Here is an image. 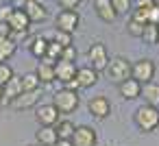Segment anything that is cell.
I'll return each instance as SVG.
<instances>
[{
	"instance_id": "obj_1",
	"label": "cell",
	"mask_w": 159,
	"mask_h": 146,
	"mask_svg": "<svg viewBox=\"0 0 159 146\" xmlns=\"http://www.w3.org/2000/svg\"><path fill=\"white\" fill-rule=\"evenodd\" d=\"M133 120H135V126H137L142 133H152V131H157V126H159V107L142 105V107L135 109Z\"/></svg>"
},
{
	"instance_id": "obj_2",
	"label": "cell",
	"mask_w": 159,
	"mask_h": 146,
	"mask_svg": "<svg viewBox=\"0 0 159 146\" xmlns=\"http://www.w3.org/2000/svg\"><path fill=\"white\" fill-rule=\"evenodd\" d=\"M105 72H107L109 81L122 83V81L131 79V61L126 57H111L109 63H107V68H105Z\"/></svg>"
},
{
	"instance_id": "obj_3",
	"label": "cell",
	"mask_w": 159,
	"mask_h": 146,
	"mask_svg": "<svg viewBox=\"0 0 159 146\" xmlns=\"http://www.w3.org/2000/svg\"><path fill=\"white\" fill-rule=\"evenodd\" d=\"M79 103H81L79 94L72 92V89H66V87L59 89V92H55V96H52V105L57 107L59 113H72V111H76Z\"/></svg>"
},
{
	"instance_id": "obj_4",
	"label": "cell",
	"mask_w": 159,
	"mask_h": 146,
	"mask_svg": "<svg viewBox=\"0 0 159 146\" xmlns=\"http://www.w3.org/2000/svg\"><path fill=\"white\" fill-rule=\"evenodd\" d=\"M131 79H135L137 83H150L155 79V63L150 59H137L135 63H131Z\"/></svg>"
},
{
	"instance_id": "obj_5",
	"label": "cell",
	"mask_w": 159,
	"mask_h": 146,
	"mask_svg": "<svg viewBox=\"0 0 159 146\" xmlns=\"http://www.w3.org/2000/svg\"><path fill=\"white\" fill-rule=\"evenodd\" d=\"M87 61H89V68H94L96 72H102L109 63V55H107V48L102 42H96L89 46L87 50Z\"/></svg>"
},
{
	"instance_id": "obj_6",
	"label": "cell",
	"mask_w": 159,
	"mask_h": 146,
	"mask_svg": "<svg viewBox=\"0 0 159 146\" xmlns=\"http://www.w3.org/2000/svg\"><path fill=\"white\" fill-rule=\"evenodd\" d=\"M42 100V89H33V92H22L18 98H13L9 103V107L13 111H26V109H33L37 107Z\"/></svg>"
},
{
	"instance_id": "obj_7",
	"label": "cell",
	"mask_w": 159,
	"mask_h": 146,
	"mask_svg": "<svg viewBox=\"0 0 159 146\" xmlns=\"http://www.w3.org/2000/svg\"><path fill=\"white\" fill-rule=\"evenodd\" d=\"M79 22H81V16L76 13V9H61L57 13V29L59 31L74 35V31L79 29Z\"/></svg>"
},
{
	"instance_id": "obj_8",
	"label": "cell",
	"mask_w": 159,
	"mask_h": 146,
	"mask_svg": "<svg viewBox=\"0 0 159 146\" xmlns=\"http://www.w3.org/2000/svg\"><path fill=\"white\" fill-rule=\"evenodd\" d=\"M70 139H72L74 146H96L98 135H96V129H92L87 124H81V126L74 129V133H72Z\"/></svg>"
},
{
	"instance_id": "obj_9",
	"label": "cell",
	"mask_w": 159,
	"mask_h": 146,
	"mask_svg": "<svg viewBox=\"0 0 159 146\" xmlns=\"http://www.w3.org/2000/svg\"><path fill=\"white\" fill-rule=\"evenodd\" d=\"M59 111H57V107L50 103V105H37L35 107V118H37V122H39V126H55L57 122H59Z\"/></svg>"
},
{
	"instance_id": "obj_10",
	"label": "cell",
	"mask_w": 159,
	"mask_h": 146,
	"mask_svg": "<svg viewBox=\"0 0 159 146\" xmlns=\"http://www.w3.org/2000/svg\"><path fill=\"white\" fill-rule=\"evenodd\" d=\"M87 111H89L94 118L105 120V118L111 113V103H109L107 96H94V98H89V103H87Z\"/></svg>"
},
{
	"instance_id": "obj_11",
	"label": "cell",
	"mask_w": 159,
	"mask_h": 146,
	"mask_svg": "<svg viewBox=\"0 0 159 146\" xmlns=\"http://www.w3.org/2000/svg\"><path fill=\"white\" fill-rule=\"evenodd\" d=\"M7 24H9L11 33H29V29H31V20L26 18V13H24L22 7L13 9V13H11V18H9Z\"/></svg>"
},
{
	"instance_id": "obj_12",
	"label": "cell",
	"mask_w": 159,
	"mask_h": 146,
	"mask_svg": "<svg viewBox=\"0 0 159 146\" xmlns=\"http://www.w3.org/2000/svg\"><path fill=\"white\" fill-rule=\"evenodd\" d=\"M24 13H26V18L31 20V24L33 22H44V20H48V11H46V7L39 2V0H31V2H24Z\"/></svg>"
},
{
	"instance_id": "obj_13",
	"label": "cell",
	"mask_w": 159,
	"mask_h": 146,
	"mask_svg": "<svg viewBox=\"0 0 159 146\" xmlns=\"http://www.w3.org/2000/svg\"><path fill=\"white\" fill-rule=\"evenodd\" d=\"M76 76V66H74V61H57L55 63V79L57 81H61L63 85L66 83H70L72 79Z\"/></svg>"
},
{
	"instance_id": "obj_14",
	"label": "cell",
	"mask_w": 159,
	"mask_h": 146,
	"mask_svg": "<svg viewBox=\"0 0 159 146\" xmlns=\"http://www.w3.org/2000/svg\"><path fill=\"white\" fill-rule=\"evenodd\" d=\"M98 74L100 72H96L89 66H85V68H76V76L74 79H76V83H79L81 89H87V87H94L98 83Z\"/></svg>"
},
{
	"instance_id": "obj_15",
	"label": "cell",
	"mask_w": 159,
	"mask_h": 146,
	"mask_svg": "<svg viewBox=\"0 0 159 146\" xmlns=\"http://www.w3.org/2000/svg\"><path fill=\"white\" fill-rule=\"evenodd\" d=\"M118 92L124 100H135L142 94V83H137L135 79H126L122 83H118Z\"/></svg>"
},
{
	"instance_id": "obj_16",
	"label": "cell",
	"mask_w": 159,
	"mask_h": 146,
	"mask_svg": "<svg viewBox=\"0 0 159 146\" xmlns=\"http://www.w3.org/2000/svg\"><path fill=\"white\" fill-rule=\"evenodd\" d=\"M22 94V81H20V76H13V79H9L5 85H2V100L0 103H5V105H9L13 98H18Z\"/></svg>"
},
{
	"instance_id": "obj_17",
	"label": "cell",
	"mask_w": 159,
	"mask_h": 146,
	"mask_svg": "<svg viewBox=\"0 0 159 146\" xmlns=\"http://www.w3.org/2000/svg\"><path fill=\"white\" fill-rule=\"evenodd\" d=\"M94 9H96V16H98L102 22H116V20H118V13H116V9L111 7L109 0H94Z\"/></svg>"
},
{
	"instance_id": "obj_18",
	"label": "cell",
	"mask_w": 159,
	"mask_h": 146,
	"mask_svg": "<svg viewBox=\"0 0 159 146\" xmlns=\"http://www.w3.org/2000/svg\"><path fill=\"white\" fill-rule=\"evenodd\" d=\"M35 74H37V79H39L42 85H50L52 81H57L55 79V63L48 61V59H42V63L35 70Z\"/></svg>"
},
{
	"instance_id": "obj_19",
	"label": "cell",
	"mask_w": 159,
	"mask_h": 146,
	"mask_svg": "<svg viewBox=\"0 0 159 146\" xmlns=\"http://www.w3.org/2000/svg\"><path fill=\"white\" fill-rule=\"evenodd\" d=\"M35 139H37V146H55L59 137L55 126H39V131L35 133Z\"/></svg>"
},
{
	"instance_id": "obj_20",
	"label": "cell",
	"mask_w": 159,
	"mask_h": 146,
	"mask_svg": "<svg viewBox=\"0 0 159 146\" xmlns=\"http://www.w3.org/2000/svg\"><path fill=\"white\" fill-rule=\"evenodd\" d=\"M144 98V105H152V107H159V85L157 83H144L142 85V94Z\"/></svg>"
},
{
	"instance_id": "obj_21",
	"label": "cell",
	"mask_w": 159,
	"mask_h": 146,
	"mask_svg": "<svg viewBox=\"0 0 159 146\" xmlns=\"http://www.w3.org/2000/svg\"><path fill=\"white\" fill-rule=\"evenodd\" d=\"M26 46H29V50H31V55H33L35 59H44V57H46V50H48V37L37 35V37H33Z\"/></svg>"
},
{
	"instance_id": "obj_22",
	"label": "cell",
	"mask_w": 159,
	"mask_h": 146,
	"mask_svg": "<svg viewBox=\"0 0 159 146\" xmlns=\"http://www.w3.org/2000/svg\"><path fill=\"white\" fill-rule=\"evenodd\" d=\"M18 50V44L13 39H0V63L2 61H9Z\"/></svg>"
},
{
	"instance_id": "obj_23",
	"label": "cell",
	"mask_w": 159,
	"mask_h": 146,
	"mask_svg": "<svg viewBox=\"0 0 159 146\" xmlns=\"http://www.w3.org/2000/svg\"><path fill=\"white\" fill-rule=\"evenodd\" d=\"M74 124L70 122V120H59L57 124H55V131H57V137L59 139H70L72 137V133H74Z\"/></svg>"
},
{
	"instance_id": "obj_24",
	"label": "cell",
	"mask_w": 159,
	"mask_h": 146,
	"mask_svg": "<svg viewBox=\"0 0 159 146\" xmlns=\"http://www.w3.org/2000/svg\"><path fill=\"white\" fill-rule=\"evenodd\" d=\"M20 81H22V92L42 89V83H39V79H37V74H35V72H29V74L20 76Z\"/></svg>"
},
{
	"instance_id": "obj_25",
	"label": "cell",
	"mask_w": 159,
	"mask_h": 146,
	"mask_svg": "<svg viewBox=\"0 0 159 146\" xmlns=\"http://www.w3.org/2000/svg\"><path fill=\"white\" fill-rule=\"evenodd\" d=\"M48 39L55 42V44H59V46H63V48L66 46H72V33H66V31H59V29H55Z\"/></svg>"
},
{
	"instance_id": "obj_26",
	"label": "cell",
	"mask_w": 159,
	"mask_h": 146,
	"mask_svg": "<svg viewBox=\"0 0 159 146\" xmlns=\"http://www.w3.org/2000/svg\"><path fill=\"white\" fill-rule=\"evenodd\" d=\"M61 52H63V46H59V44H55V42L48 39V50H46V57H44V59L57 63V61L61 59Z\"/></svg>"
},
{
	"instance_id": "obj_27",
	"label": "cell",
	"mask_w": 159,
	"mask_h": 146,
	"mask_svg": "<svg viewBox=\"0 0 159 146\" xmlns=\"http://www.w3.org/2000/svg\"><path fill=\"white\" fill-rule=\"evenodd\" d=\"M157 24H146L144 26V33H142V39L146 42V44H150V46H155L157 44Z\"/></svg>"
},
{
	"instance_id": "obj_28",
	"label": "cell",
	"mask_w": 159,
	"mask_h": 146,
	"mask_svg": "<svg viewBox=\"0 0 159 146\" xmlns=\"http://www.w3.org/2000/svg\"><path fill=\"white\" fill-rule=\"evenodd\" d=\"M109 2H111V7L116 9V13L118 16H129L131 13V0H109Z\"/></svg>"
},
{
	"instance_id": "obj_29",
	"label": "cell",
	"mask_w": 159,
	"mask_h": 146,
	"mask_svg": "<svg viewBox=\"0 0 159 146\" xmlns=\"http://www.w3.org/2000/svg\"><path fill=\"white\" fill-rule=\"evenodd\" d=\"M131 20L139 22V24H148V9H142V7H133L131 13H129Z\"/></svg>"
},
{
	"instance_id": "obj_30",
	"label": "cell",
	"mask_w": 159,
	"mask_h": 146,
	"mask_svg": "<svg viewBox=\"0 0 159 146\" xmlns=\"http://www.w3.org/2000/svg\"><path fill=\"white\" fill-rule=\"evenodd\" d=\"M16 74H13V68L7 63V61H2L0 63V85H5L9 79H13Z\"/></svg>"
},
{
	"instance_id": "obj_31",
	"label": "cell",
	"mask_w": 159,
	"mask_h": 146,
	"mask_svg": "<svg viewBox=\"0 0 159 146\" xmlns=\"http://www.w3.org/2000/svg\"><path fill=\"white\" fill-rule=\"evenodd\" d=\"M144 26H146V24H139V22L131 20V18H129V22H126V31H129V35H133V37H142Z\"/></svg>"
},
{
	"instance_id": "obj_32",
	"label": "cell",
	"mask_w": 159,
	"mask_h": 146,
	"mask_svg": "<svg viewBox=\"0 0 159 146\" xmlns=\"http://www.w3.org/2000/svg\"><path fill=\"white\" fill-rule=\"evenodd\" d=\"M76 55H79V52H76L74 44H72V46H66V48H63V52H61V61H74V59H76Z\"/></svg>"
},
{
	"instance_id": "obj_33",
	"label": "cell",
	"mask_w": 159,
	"mask_h": 146,
	"mask_svg": "<svg viewBox=\"0 0 159 146\" xmlns=\"http://www.w3.org/2000/svg\"><path fill=\"white\" fill-rule=\"evenodd\" d=\"M148 24H157L159 26V5H155L152 9H148Z\"/></svg>"
},
{
	"instance_id": "obj_34",
	"label": "cell",
	"mask_w": 159,
	"mask_h": 146,
	"mask_svg": "<svg viewBox=\"0 0 159 146\" xmlns=\"http://www.w3.org/2000/svg\"><path fill=\"white\" fill-rule=\"evenodd\" d=\"M81 2H83V0H57V5L61 9H76Z\"/></svg>"
},
{
	"instance_id": "obj_35",
	"label": "cell",
	"mask_w": 159,
	"mask_h": 146,
	"mask_svg": "<svg viewBox=\"0 0 159 146\" xmlns=\"http://www.w3.org/2000/svg\"><path fill=\"white\" fill-rule=\"evenodd\" d=\"M13 9H16V7H2V9H0V22H9Z\"/></svg>"
},
{
	"instance_id": "obj_36",
	"label": "cell",
	"mask_w": 159,
	"mask_h": 146,
	"mask_svg": "<svg viewBox=\"0 0 159 146\" xmlns=\"http://www.w3.org/2000/svg\"><path fill=\"white\" fill-rule=\"evenodd\" d=\"M11 37V29L7 22H0V39H9Z\"/></svg>"
},
{
	"instance_id": "obj_37",
	"label": "cell",
	"mask_w": 159,
	"mask_h": 146,
	"mask_svg": "<svg viewBox=\"0 0 159 146\" xmlns=\"http://www.w3.org/2000/svg\"><path fill=\"white\" fill-rule=\"evenodd\" d=\"M157 5V0H137L135 7H142V9H152Z\"/></svg>"
},
{
	"instance_id": "obj_38",
	"label": "cell",
	"mask_w": 159,
	"mask_h": 146,
	"mask_svg": "<svg viewBox=\"0 0 159 146\" xmlns=\"http://www.w3.org/2000/svg\"><path fill=\"white\" fill-rule=\"evenodd\" d=\"M55 146H74V144H72V139H57Z\"/></svg>"
},
{
	"instance_id": "obj_39",
	"label": "cell",
	"mask_w": 159,
	"mask_h": 146,
	"mask_svg": "<svg viewBox=\"0 0 159 146\" xmlns=\"http://www.w3.org/2000/svg\"><path fill=\"white\" fill-rule=\"evenodd\" d=\"M0 100H2V85H0Z\"/></svg>"
},
{
	"instance_id": "obj_40",
	"label": "cell",
	"mask_w": 159,
	"mask_h": 146,
	"mask_svg": "<svg viewBox=\"0 0 159 146\" xmlns=\"http://www.w3.org/2000/svg\"><path fill=\"white\" fill-rule=\"evenodd\" d=\"M157 44H159V29H157Z\"/></svg>"
},
{
	"instance_id": "obj_41",
	"label": "cell",
	"mask_w": 159,
	"mask_h": 146,
	"mask_svg": "<svg viewBox=\"0 0 159 146\" xmlns=\"http://www.w3.org/2000/svg\"><path fill=\"white\" fill-rule=\"evenodd\" d=\"M26 146H37V144H26Z\"/></svg>"
},
{
	"instance_id": "obj_42",
	"label": "cell",
	"mask_w": 159,
	"mask_h": 146,
	"mask_svg": "<svg viewBox=\"0 0 159 146\" xmlns=\"http://www.w3.org/2000/svg\"><path fill=\"white\" fill-rule=\"evenodd\" d=\"M24 2H31V0H24Z\"/></svg>"
},
{
	"instance_id": "obj_43",
	"label": "cell",
	"mask_w": 159,
	"mask_h": 146,
	"mask_svg": "<svg viewBox=\"0 0 159 146\" xmlns=\"http://www.w3.org/2000/svg\"><path fill=\"white\" fill-rule=\"evenodd\" d=\"M107 146H109V144H107Z\"/></svg>"
}]
</instances>
